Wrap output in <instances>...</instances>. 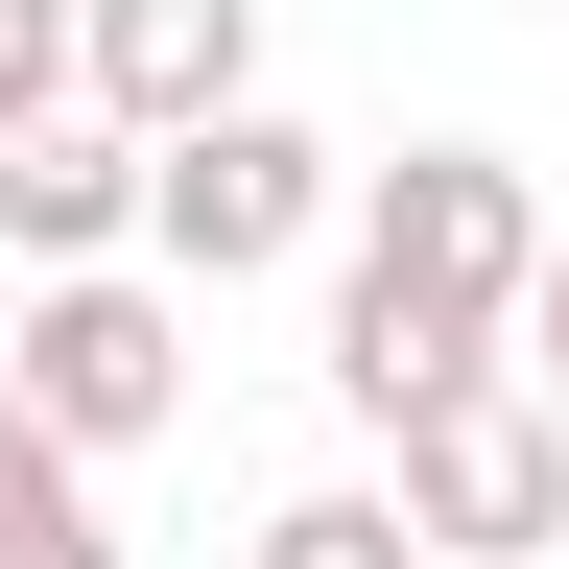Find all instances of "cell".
<instances>
[{
	"mask_svg": "<svg viewBox=\"0 0 569 569\" xmlns=\"http://www.w3.org/2000/svg\"><path fill=\"white\" fill-rule=\"evenodd\" d=\"M522 284H546V190L498 167V142H403V167H356V261H332V403H356V427H403L427 380L522 356Z\"/></svg>",
	"mask_w": 569,
	"mask_h": 569,
	"instance_id": "6da1fadb",
	"label": "cell"
},
{
	"mask_svg": "<svg viewBox=\"0 0 569 569\" xmlns=\"http://www.w3.org/2000/svg\"><path fill=\"white\" fill-rule=\"evenodd\" d=\"M380 451H403V498H427V546H451V569H546V546H569V403L522 380V356L427 380Z\"/></svg>",
	"mask_w": 569,
	"mask_h": 569,
	"instance_id": "7a4b0ae2",
	"label": "cell"
},
{
	"mask_svg": "<svg viewBox=\"0 0 569 569\" xmlns=\"http://www.w3.org/2000/svg\"><path fill=\"white\" fill-rule=\"evenodd\" d=\"M24 403L71 451H142V427L190 403V261H24Z\"/></svg>",
	"mask_w": 569,
	"mask_h": 569,
	"instance_id": "3957f363",
	"label": "cell"
},
{
	"mask_svg": "<svg viewBox=\"0 0 569 569\" xmlns=\"http://www.w3.org/2000/svg\"><path fill=\"white\" fill-rule=\"evenodd\" d=\"M309 238H332V142L284 119V96H213V119H167V167H142V261L261 284V261H309Z\"/></svg>",
	"mask_w": 569,
	"mask_h": 569,
	"instance_id": "277c9868",
	"label": "cell"
},
{
	"mask_svg": "<svg viewBox=\"0 0 569 569\" xmlns=\"http://www.w3.org/2000/svg\"><path fill=\"white\" fill-rule=\"evenodd\" d=\"M142 142L119 96H48V119H0V261H142Z\"/></svg>",
	"mask_w": 569,
	"mask_h": 569,
	"instance_id": "5b68a950",
	"label": "cell"
},
{
	"mask_svg": "<svg viewBox=\"0 0 569 569\" xmlns=\"http://www.w3.org/2000/svg\"><path fill=\"white\" fill-rule=\"evenodd\" d=\"M96 96L167 142V119H213V96H261V0H96Z\"/></svg>",
	"mask_w": 569,
	"mask_h": 569,
	"instance_id": "8992f818",
	"label": "cell"
},
{
	"mask_svg": "<svg viewBox=\"0 0 569 569\" xmlns=\"http://www.w3.org/2000/svg\"><path fill=\"white\" fill-rule=\"evenodd\" d=\"M0 569H119V522H96V451H71L48 403H0Z\"/></svg>",
	"mask_w": 569,
	"mask_h": 569,
	"instance_id": "52a82bcc",
	"label": "cell"
},
{
	"mask_svg": "<svg viewBox=\"0 0 569 569\" xmlns=\"http://www.w3.org/2000/svg\"><path fill=\"white\" fill-rule=\"evenodd\" d=\"M261 569H451V546H427V498H380V475H309V498L261 522Z\"/></svg>",
	"mask_w": 569,
	"mask_h": 569,
	"instance_id": "ba28073f",
	"label": "cell"
},
{
	"mask_svg": "<svg viewBox=\"0 0 569 569\" xmlns=\"http://www.w3.org/2000/svg\"><path fill=\"white\" fill-rule=\"evenodd\" d=\"M522 380L569 403V213H546V284H522Z\"/></svg>",
	"mask_w": 569,
	"mask_h": 569,
	"instance_id": "9c48e42d",
	"label": "cell"
},
{
	"mask_svg": "<svg viewBox=\"0 0 569 569\" xmlns=\"http://www.w3.org/2000/svg\"><path fill=\"white\" fill-rule=\"evenodd\" d=\"M0 403H24V356H0Z\"/></svg>",
	"mask_w": 569,
	"mask_h": 569,
	"instance_id": "30bf717a",
	"label": "cell"
}]
</instances>
